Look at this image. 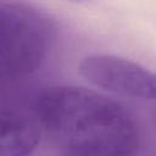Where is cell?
<instances>
[{
    "label": "cell",
    "mask_w": 156,
    "mask_h": 156,
    "mask_svg": "<svg viewBox=\"0 0 156 156\" xmlns=\"http://www.w3.org/2000/svg\"><path fill=\"white\" fill-rule=\"evenodd\" d=\"M34 116L43 136L62 155L126 156L140 145L134 116L118 101L88 88L57 85L44 90Z\"/></svg>",
    "instance_id": "6da1fadb"
},
{
    "label": "cell",
    "mask_w": 156,
    "mask_h": 156,
    "mask_svg": "<svg viewBox=\"0 0 156 156\" xmlns=\"http://www.w3.org/2000/svg\"><path fill=\"white\" fill-rule=\"evenodd\" d=\"M55 37V23L45 11L24 0H0V80L35 72Z\"/></svg>",
    "instance_id": "7a4b0ae2"
},
{
    "label": "cell",
    "mask_w": 156,
    "mask_h": 156,
    "mask_svg": "<svg viewBox=\"0 0 156 156\" xmlns=\"http://www.w3.org/2000/svg\"><path fill=\"white\" fill-rule=\"evenodd\" d=\"M79 73L85 80L113 95L133 100H154L155 74L138 62L113 54L95 52L79 62Z\"/></svg>",
    "instance_id": "3957f363"
},
{
    "label": "cell",
    "mask_w": 156,
    "mask_h": 156,
    "mask_svg": "<svg viewBox=\"0 0 156 156\" xmlns=\"http://www.w3.org/2000/svg\"><path fill=\"white\" fill-rule=\"evenodd\" d=\"M43 138L35 116L0 108V156H26L34 152Z\"/></svg>",
    "instance_id": "277c9868"
},
{
    "label": "cell",
    "mask_w": 156,
    "mask_h": 156,
    "mask_svg": "<svg viewBox=\"0 0 156 156\" xmlns=\"http://www.w3.org/2000/svg\"><path fill=\"white\" fill-rule=\"evenodd\" d=\"M68 1H73V2H84L87 0H68Z\"/></svg>",
    "instance_id": "5b68a950"
}]
</instances>
